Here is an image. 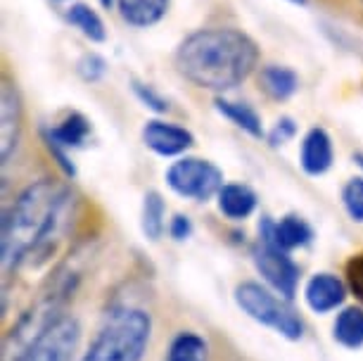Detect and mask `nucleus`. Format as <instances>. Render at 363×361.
I'll use <instances>...</instances> for the list:
<instances>
[{
	"mask_svg": "<svg viewBox=\"0 0 363 361\" xmlns=\"http://www.w3.org/2000/svg\"><path fill=\"white\" fill-rule=\"evenodd\" d=\"M347 285L363 304V252L354 255L352 260L347 262Z\"/></svg>",
	"mask_w": 363,
	"mask_h": 361,
	"instance_id": "26",
	"label": "nucleus"
},
{
	"mask_svg": "<svg viewBox=\"0 0 363 361\" xmlns=\"http://www.w3.org/2000/svg\"><path fill=\"white\" fill-rule=\"evenodd\" d=\"M131 91L135 95V100L140 102L145 110H150L152 114H157V117H162V114H167L171 110L169 100L164 98V95L157 91V88L152 84H145V81H138L133 79L131 81Z\"/></svg>",
	"mask_w": 363,
	"mask_h": 361,
	"instance_id": "23",
	"label": "nucleus"
},
{
	"mask_svg": "<svg viewBox=\"0 0 363 361\" xmlns=\"http://www.w3.org/2000/svg\"><path fill=\"white\" fill-rule=\"evenodd\" d=\"M74 70H77V77L84 81V84H100V81L107 77L109 67H107V60L102 57L100 52L88 50L77 60Z\"/></svg>",
	"mask_w": 363,
	"mask_h": 361,
	"instance_id": "22",
	"label": "nucleus"
},
{
	"mask_svg": "<svg viewBox=\"0 0 363 361\" xmlns=\"http://www.w3.org/2000/svg\"><path fill=\"white\" fill-rule=\"evenodd\" d=\"M257 79H259V88H262V93L273 102H287L290 98L297 95L299 86H301L299 74L294 72L292 67L276 65V62L259 67Z\"/></svg>",
	"mask_w": 363,
	"mask_h": 361,
	"instance_id": "14",
	"label": "nucleus"
},
{
	"mask_svg": "<svg viewBox=\"0 0 363 361\" xmlns=\"http://www.w3.org/2000/svg\"><path fill=\"white\" fill-rule=\"evenodd\" d=\"M252 257H255V267L259 271V276L264 278L269 288H273L278 295H283L287 299H292L297 295L299 267L294 264L290 252L280 250L276 245H271L259 238Z\"/></svg>",
	"mask_w": 363,
	"mask_h": 361,
	"instance_id": "7",
	"label": "nucleus"
},
{
	"mask_svg": "<svg viewBox=\"0 0 363 361\" xmlns=\"http://www.w3.org/2000/svg\"><path fill=\"white\" fill-rule=\"evenodd\" d=\"M259 238L285 252H292L306 248L313 240V228L299 214H285L280 219L264 216L262 223H259Z\"/></svg>",
	"mask_w": 363,
	"mask_h": 361,
	"instance_id": "11",
	"label": "nucleus"
},
{
	"mask_svg": "<svg viewBox=\"0 0 363 361\" xmlns=\"http://www.w3.org/2000/svg\"><path fill=\"white\" fill-rule=\"evenodd\" d=\"M238 309L245 311L252 321L266 326L285 340H301L304 335V321L290 299L278 295L276 290L257 281H242L233 292Z\"/></svg>",
	"mask_w": 363,
	"mask_h": 361,
	"instance_id": "4",
	"label": "nucleus"
},
{
	"mask_svg": "<svg viewBox=\"0 0 363 361\" xmlns=\"http://www.w3.org/2000/svg\"><path fill=\"white\" fill-rule=\"evenodd\" d=\"M262 48L238 26H202L190 31L174 52L178 77L190 86L225 95L259 72Z\"/></svg>",
	"mask_w": 363,
	"mask_h": 361,
	"instance_id": "1",
	"label": "nucleus"
},
{
	"mask_svg": "<svg viewBox=\"0 0 363 361\" xmlns=\"http://www.w3.org/2000/svg\"><path fill=\"white\" fill-rule=\"evenodd\" d=\"M65 19L69 22L72 29H77L81 36L91 43L100 45L107 40V26H105V19L93 5L88 3H72L69 8L65 10Z\"/></svg>",
	"mask_w": 363,
	"mask_h": 361,
	"instance_id": "18",
	"label": "nucleus"
},
{
	"mask_svg": "<svg viewBox=\"0 0 363 361\" xmlns=\"http://www.w3.org/2000/svg\"><path fill=\"white\" fill-rule=\"evenodd\" d=\"M105 10H116V0H98Z\"/></svg>",
	"mask_w": 363,
	"mask_h": 361,
	"instance_id": "28",
	"label": "nucleus"
},
{
	"mask_svg": "<svg viewBox=\"0 0 363 361\" xmlns=\"http://www.w3.org/2000/svg\"><path fill=\"white\" fill-rule=\"evenodd\" d=\"M169 235L174 238L176 243H183V240H188L190 235H193V221H190V216L188 214H174L169 219Z\"/></svg>",
	"mask_w": 363,
	"mask_h": 361,
	"instance_id": "27",
	"label": "nucleus"
},
{
	"mask_svg": "<svg viewBox=\"0 0 363 361\" xmlns=\"http://www.w3.org/2000/svg\"><path fill=\"white\" fill-rule=\"evenodd\" d=\"M69 207V190L52 179L29 183L3 212V274L10 276L31 252L50 240Z\"/></svg>",
	"mask_w": 363,
	"mask_h": 361,
	"instance_id": "2",
	"label": "nucleus"
},
{
	"mask_svg": "<svg viewBox=\"0 0 363 361\" xmlns=\"http://www.w3.org/2000/svg\"><path fill=\"white\" fill-rule=\"evenodd\" d=\"M342 204H345V212L349 219L356 223H363V174L354 176L345 183L342 188Z\"/></svg>",
	"mask_w": 363,
	"mask_h": 361,
	"instance_id": "24",
	"label": "nucleus"
},
{
	"mask_svg": "<svg viewBox=\"0 0 363 361\" xmlns=\"http://www.w3.org/2000/svg\"><path fill=\"white\" fill-rule=\"evenodd\" d=\"M361 5H363V0H361Z\"/></svg>",
	"mask_w": 363,
	"mask_h": 361,
	"instance_id": "32",
	"label": "nucleus"
},
{
	"mask_svg": "<svg viewBox=\"0 0 363 361\" xmlns=\"http://www.w3.org/2000/svg\"><path fill=\"white\" fill-rule=\"evenodd\" d=\"M164 181L178 197L207 202L216 200L218 190L223 188V172L211 160L183 155L169 165Z\"/></svg>",
	"mask_w": 363,
	"mask_h": 361,
	"instance_id": "5",
	"label": "nucleus"
},
{
	"mask_svg": "<svg viewBox=\"0 0 363 361\" xmlns=\"http://www.w3.org/2000/svg\"><path fill=\"white\" fill-rule=\"evenodd\" d=\"M214 110L221 114L223 119H228L233 126L245 131L252 138H266V128L259 114L250 102L245 100H233L228 95H214Z\"/></svg>",
	"mask_w": 363,
	"mask_h": 361,
	"instance_id": "16",
	"label": "nucleus"
},
{
	"mask_svg": "<svg viewBox=\"0 0 363 361\" xmlns=\"http://www.w3.org/2000/svg\"><path fill=\"white\" fill-rule=\"evenodd\" d=\"M140 228L143 235L147 240L157 243L164 235V231L169 228L167 223V202H164L162 193L157 190H147L143 197V209H140Z\"/></svg>",
	"mask_w": 363,
	"mask_h": 361,
	"instance_id": "20",
	"label": "nucleus"
},
{
	"mask_svg": "<svg viewBox=\"0 0 363 361\" xmlns=\"http://www.w3.org/2000/svg\"><path fill=\"white\" fill-rule=\"evenodd\" d=\"M347 295L349 285L330 271H318L304 285V302L313 314H330L342 309Z\"/></svg>",
	"mask_w": 363,
	"mask_h": 361,
	"instance_id": "12",
	"label": "nucleus"
},
{
	"mask_svg": "<svg viewBox=\"0 0 363 361\" xmlns=\"http://www.w3.org/2000/svg\"><path fill=\"white\" fill-rule=\"evenodd\" d=\"M333 340L345 350L363 347V306H342L333 321Z\"/></svg>",
	"mask_w": 363,
	"mask_h": 361,
	"instance_id": "19",
	"label": "nucleus"
},
{
	"mask_svg": "<svg viewBox=\"0 0 363 361\" xmlns=\"http://www.w3.org/2000/svg\"><path fill=\"white\" fill-rule=\"evenodd\" d=\"M354 162L363 169V152H356V155H354Z\"/></svg>",
	"mask_w": 363,
	"mask_h": 361,
	"instance_id": "30",
	"label": "nucleus"
},
{
	"mask_svg": "<svg viewBox=\"0 0 363 361\" xmlns=\"http://www.w3.org/2000/svg\"><path fill=\"white\" fill-rule=\"evenodd\" d=\"M79 321L74 316H57L48 326L36 345L24 354L22 361H67L79 343Z\"/></svg>",
	"mask_w": 363,
	"mask_h": 361,
	"instance_id": "10",
	"label": "nucleus"
},
{
	"mask_svg": "<svg viewBox=\"0 0 363 361\" xmlns=\"http://www.w3.org/2000/svg\"><path fill=\"white\" fill-rule=\"evenodd\" d=\"M164 361H209V345L200 333L181 331L171 340Z\"/></svg>",
	"mask_w": 363,
	"mask_h": 361,
	"instance_id": "21",
	"label": "nucleus"
},
{
	"mask_svg": "<svg viewBox=\"0 0 363 361\" xmlns=\"http://www.w3.org/2000/svg\"><path fill=\"white\" fill-rule=\"evenodd\" d=\"M24 131V102L17 84L8 74L0 81V160L3 165L15 157Z\"/></svg>",
	"mask_w": 363,
	"mask_h": 361,
	"instance_id": "8",
	"label": "nucleus"
},
{
	"mask_svg": "<svg viewBox=\"0 0 363 361\" xmlns=\"http://www.w3.org/2000/svg\"><path fill=\"white\" fill-rule=\"evenodd\" d=\"M91 121L81 112H67L62 119L50 128H43V145L48 148L50 157L57 162L60 172L67 179L77 176V167L72 162V150L86 148L88 138H91Z\"/></svg>",
	"mask_w": 363,
	"mask_h": 361,
	"instance_id": "6",
	"label": "nucleus"
},
{
	"mask_svg": "<svg viewBox=\"0 0 363 361\" xmlns=\"http://www.w3.org/2000/svg\"><path fill=\"white\" fill-rule=\"evenodd\" d=\"M287 3L297 5V8H306V5H309V0H287Z\"/></svg>",
	"mask_w": 363,
	"mask_h": 361,
	"instance_id": "29",
	"label": "nucleus"
},
{
	"mask_svg": "<svg viewBox=\"0 0 363 361\" xmlns=\"http://www.w3.org/2000/svg\"><path fill=\"white\" fill-rule=\"evenodd\" d=\"M57 3H72V0H57Z\"/></svg>",
	"mask_w": 363,
	"mask_h": 361,
	"instance_id": "31",
	"label": "nucleus"
},
{
	"mask_svg": "<svg viewBox=\"0 0 363 361\" xmlns=\"http://www.w3.org/2000/svg\"><path fill=\"white\" fill-rule=\"evenodd\" d=\"M152 335V318L145 309L114 311L93 338L81 361H143Z\"/></svg>",
	"mask_w": 363,
	"mask_h": 361,
	"instance_id": "3",
	"label": "nucleus"
},
{
	"mask_svg": "<svg viewBox=\"0 0 363 361\" xmlns=\"http://www.w3.org/2000/svg\"><path fill=\"white\" fill-rule=\"evenodd\" d=\"M171 0H116L121 22L131 29H152L167 17Z\"/></svg>",
	"mask_w": 363,
	"mask_h": 361,
	"instance_id": "17",
	"label": "nucleus"
},
{
	"mask_svg": "<svg viewBox=\"0 0 363 361\" xmlns=\"http://www.w3.org/2000/svg\"><path fill=\"white\" fill-rule=\"evenodd\" d=\"M140 138L150 152H155L157 157L178 160L183 155H188V150L195 145V135L190 128L176 121L152 117L147 119L140 128Z\"/></svg>",
	"mask_w": 363,
	"mask_h": 361,
	"instance_id": "9",
	"label": "nucleus"
},
{
	"mask_svg": "<svg viewBox=\"0 0 363 361\" xmlns=\"http://www.w3.org/2000/svg\"><path fill=\"white\" fill-rule=\"evenodd\" d=\"M297 131H299L297 121H294L292 117H280L276 124H273L269 131H266V140H269L271 148H283L290 140H294Z\"/></svg>",
	"mask_w": 363,
	"mask_h": 361,
	"instance_id": "25",
	"label": "nucleus"
},
{
	"mask_svg": "<svg viewBox=\"0 0 363 361\" xmlns=\"http://www.w3.org/2000/svg\"><path fill=\"white\" fill-rule=\"evenodd\" d=\"M216 207L228 221H245L257 212L259 195L247 183H223L216 195Z\"/></svg>",
	"mask_w": 363,
	"mask_h": 361,
	"instance_id": "15",
	"label": "nucleus"
},
{
	"mask_svg": "<svg viewBox=\"0 0 363 361\" xmlns=\"http://www.w3.org/2000/svg\"><path fill=\"white\" fill-rule=\"evenodd\" d=\"M335 143L323 126H311L299 143V167L306 176H323L333 169Z\"/></svg>",
	"mask_w": 363,
	"mask_h": 361,
	"instance_id": "13",
	"label": "nucleus"
}]
</instances>
